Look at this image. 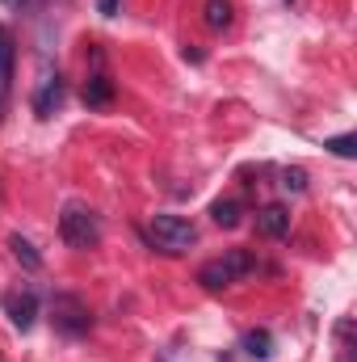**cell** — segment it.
<instances>
[{
	"mask_svg": "<svg viewBox=\"0 0 357 362\" xmlns=\"http://www.w3.org/2000/svg\"><path fill=\"white\" fill-rule=\"evenodd\" d=\"M59 236H63V245L68 249H97L101 245V219H97V211H89L85 202H68L63 206V215H59Z\"/></svg>",
	"mask_w": 357,
	"mask_h": 362,
	"instance_id": "cell-1",
	"label": "cell"
},
{
	"mask_svg": "<svg viewBox=\"0 0 357 362\" xmlns=\"http://www.w3.org/2000/svg\"><path fill=\"white\" fill-rule=\"evenodd\" d=\"M147 240H152V249H160L169 257H181V253H189L198 245V228L189 219H181V215H156L147 223Z\"/></svg>",
	"mask_w": 357,
	"mask_h": 362,
	"instance_id": "cell-2",
	"label": "cell"
},
{
	"mask_svg": "<svg viewBox=\"0 0 357 362\" xmlns=\"http://www.w3.org/2000/svg\"><path fill=\"white\" fill-rule=\"evenodd\" d=\"M253 270H257L253 253H244V249H227L223 257H214V262H206V266L198 270V282H202L206 291H223V286L240 282L244 274H253Z\"/></svg>",
	"mask_w": 357,
	"mask_h": 362,
	"instance_id": "cell-3",
	"label": "cell"
},
{
	"mask_svg": "<svg viewBox=\"0 0 357 362\" xmlns=\"http://www.w3.org/2000/svg\"><path fill=\"white\" fill-rule=\"evenodd\" d=\"M51 325H55L63 337H85V333L92 329L89 303H85L80 295H72V291L51 295Z\"/></svg>",
	"mask_w": 357,
	"mask_h": 362,
	"instance_id": "cell-4",
	"label": "cell"
},
{
	"mask_svg": "<svg viewBox=\"0 0 357 362\" xmlns=\"http://www.w3.org/2000/svg\"><path fill=\"white\" fill-rule=\"evenodd\" d=\"M0 308H4V316H8V325H13L17 333H30L34 320H38V295H34V291H8V295L0 299Z\"/></svg>",
	"mask_w": 357,
	"mask_h": 362,
	"instance_id": "cell-5",
	"label": "cell"
},
{
	"mask_svg": "<svg viewBox=\"0 0 357 362\" xmlns=\"http://www.w3.org/2000/svg\"><path fill=\"white\" fill-rule=\"evenodd\" d=\"M257 232L269 236V240H282L286 232H290V211L282 206V202H269L257 211Z\"/></svg>",
	"mask_w": 357,
	"mask_h": 362,
	"instance_id": "cell-6",
	"label": "cell"
},
{
	"mask_svg": "<svg viewBox=\"0 0 357 362\" xmlns=\"http://www.w3.org/2000/svg\"><path fill=\"white\" fill-rule=\"evenodd\" d=\"M59 105H63V81H59V72H55V76H47V81L38 85V93H34V114H38V118H51Z\"/></svg>",
	"mask_w": 357,
	"mask_h": 362,
	"instance_id": "cell-7",
	"label": "cell"
},
{
	"mask_svg": "<svg viewBox=\"0 0 357 362\" xmlns=\"http://www.w3.org/2000/svg\"><path fill=\"white\" fill-rule=\"evenodd\" d=\"M109 101H114V81L105 72H92L89 81H85V105L89 110H105Z\"/></svg>",
	"mask_w": 357,
	"mask_h": 362,
	"instance_id": "cell-8",
	"label": "cell"
},
{
	"mask_svg": "<svg viewBox=\"0 0 357 362\" xmlns=\"http://www.w3.org/2000/svg\"><path fill=\"white\" fill-rule=\"evenodd\" d=\"M240 346H244V354H248V358L265 362L269 354H273V333H269V329H248Z\"/></svg>",
	"mask_w": 357,
	"mask_h": 362,
	"instance_id": "cell-9",
	"label": "cell"
},
{
	"mask_svg": "<svg viewBox=\"0 0 357 362\" xmlns=\"http://www.w3.org/2000/svg\"><path fill=\"white\" fill-rule=\"evenodd\" d=\"M206 25L210 30H227L231 21H236V8H231V0H206Z\"/></svg>",
	"mask_w": 357,
	"mask_h": 362,
	"instance_id": "cell-10",
	"label": "cell"
},
{
	"mask_svg": "<svg viewBox=\"0 0 357 362\" xmlns=\"http://www.w3.org/2000/svg\"><path fill=\"white\" fill-rule=\"evenodd\" d=\"M8 249H13V257H17L25 270H42V257H38V249H34L25 236H17V232H13V236H8Z\"/></svg>",
	"mask_w": 357,
	"mask_h": 362,
	"instance_id": "cell-11",
	"label": "cell"
},
{
	"mask_svg": "<svg viewBox=\"0 0 357 362\" xmlns=\"http://www.w3.org/2000/svg\"><path fill=\"white\" fill-rule=\"evenodd\" d=\"M8 81H13V34L0 25V97L8 93Z\"/></svg>",
	"mask_w": 357,
	"mask_h": 362,
	"instance_id": "cell-12",
	"label": "cell"
},
{
	"mask_svg": "<svg viewBox=\"0 0 357 362\" xmlns=\"http://www.w3.org/2000/svg\"><path fill=\"white\" fill-rule=\"evenodd\" d=\"M210 219H214L219 228H236V223H240V202H236V198H219V202H210Z\"/></svg>",
	"mask_w": 357,
	"mask_h": 362,
	"instance_id": "cell-13",
	"label": "cell"
},
{
	"mask_svg": "<svg viewBox=\"0 0 357 362\" xmlns=\"http://www.w3.org/2000/svg\"><path fill=\"white\" fill-rule=\"evenodd\" d=\"M324 148H328L332 156H341V160H353V156H357V135L349 131V135H337V139H324Z\"/></svg>",
	"mask_w": 357,
	"mask_h": 362,
	"instance_id": "cell-14",
	"label": "cell"
},
{
	"mask_svg": "<svg viewBox=\"0 0 357 362\" xmlns=\"http://www.w3.org/2000/svg\"><path fill=\"white\" fill-rule=\"evenodd\" d=\"M282 189L303 194V189H307V173H303V169H282Z\"/></svg>",
	"mask_w": 357,
	"mask_h": 362,
	"instance_id": "cell-15",
	"label": "cell"
},
{
	"mask_svg": "<svg viewBox=\"0 0 357 362\" xmlns=\"http://www.w3.org/2000/svg\"><path fill=\"white\" fill-rule=\"evenodd\" d=\"M97 8H101V17H114L118 13V0H97Z\"/></svg>",
	"mask_w": 357,
	"mask_h": 362,
	"instance_id": "cell-16",
	"label": "cell"
}]
</instances>
